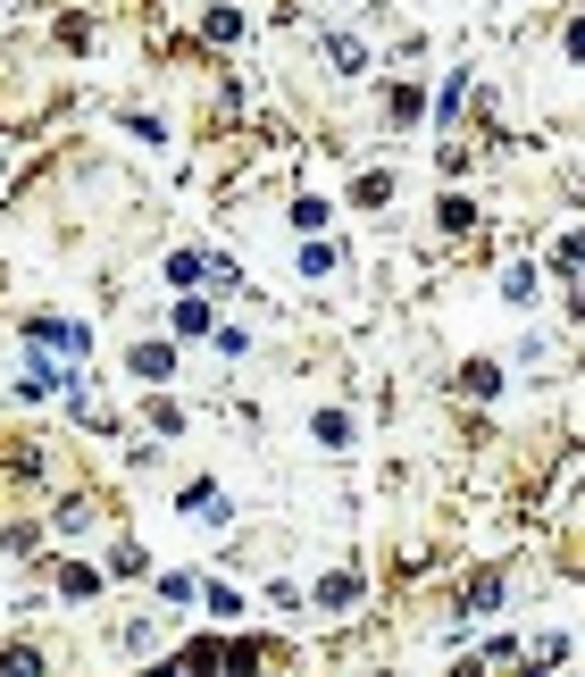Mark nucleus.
Masks as SVG:
<instances>
[{
    "instance_id": "obj_1",
    "label": "nucleus",
    "mask_w": 585,
    "mask_h": 677,
    "mask_svg": "<svg viewBox=\"0 0 585 677\" xmlns=\"http://www.w3.org/2000/svg\"><path fill=\"white\" fill-rule=\"evenodd\" d=\"M34 352H51V360H67V352H76V360H84V326H59V318H42V326H34Z\"/></svg>"
},
{
    "instance_id": "obj_2",
    "label": "nucleus",
    "mask_w": 585,
    "mask_h": 677,
    "mask_svg": "<svg viewBox=\"0 0 585 677\" xmlns=\"http://www.w3.org/2000/svg\"><path fill=\"white\" fill-rule=\"evenodd\" d=\"M0 677H42V652L34 644H0Z\"/></svg>"
},
{
    "instance_id": "obj_3",
    "label": "nucleus",
    "mask_w": 585,
    "mask_h": 677,
    "mask_svg": "<svg viewBox=\"0 0 585 677\" xmlns=\"http://www.w3.org/2000/svg\"><path fill=\"white\" fill-rule=\"evenodd\" d=\"M351 602H360V577H326L318 586V611H351Z\"/></svg>"
},
{
    "instance_id": "obj_4",
    "label": "nucleus",
    "mask_w": 585,
    "mask_h": 677,
    "mask_svg": "<svg viewBox=\"0 0 585 677\" xmlns=\"http://www.w3.org/2000/svg\"><path fill=\"white\" fill-rule=\"evenodd\" d=\"M460 393H477V402H485V393H502V368H485V360H468V368H460Z\"/></svg>"
},
{
    "instance_id": "obj_5",
    "label": "nucleus",
    "mask_w": 585,
    "mask_h": 677,
    "mask_svg": "<svg viewBox=\"0 0 585 677\" xmlns=\"http://www.w3.org/2000/svg\"><path fill=\"white\" fill-rule=\"evenodd\" d=\"M59 594H67V602H84V594H101V569H84V560H76V569H59Z\"/></svg>"
},
{
    "instance_id": "obj_6",
    "label": "nucleus",
    "mask_w": 585,
    "mask_h": 677,
    "mask_svg": "<svg viewBox=\"0 0 585 677\" xmlns=\"http://www.w3.org/2000/svg\"><path fill=\"white\" fill-rule=\"evenodd\" d=\"M168 276H176V285H201V276H218V260H201V251H176Z\"/></svg>"
},
{
    "instance_id": "obj_7",
    "label": "nucleus",
    "mask_w": 585,
    "mask_h": 677,
    "mask_svg": "<svg viewBox=\"0 0 585 677\" xmlns=\"http://www.w3.org/2000/svg\"><path fill=\"white\" fill-rule=\"evenodd\" d=\"M176 669H184V677H209V669H226V644H193Z\"/></svg>"
},
{
    "instance_id": "obj_8",
    "label": "nucleus",
    "mask_w": 585,
    "mask_h": 677,
    "mask_svg": "<svg viewBox=\"0 0 585 677\" xmlns=\"http://www.w3.org/2000/svg\"><path fill=\"white\" fill-rule=\"evenodd\" d=\"M184 510H193V519H226V494H218V485H193V494H184Z\"/></svg>"
},
{
    "instance_id": "obj_9",
    "label": "nucleus",
    "mask_w": 585,
    "mask_h": 677,
    "mask_svg": "<svg viewBox=\"0 0 585 677\" xmlns=\"http://www.w3.org/2000/svg\"><path fill=\"white\" fill-rule=\"evenodd\" d=\"M326 59H335L343 76H360V67H368V51H360V42H351V34H335V42H326Z\"/></svg>"
},
{
    "instance_id": "obj_10",
    "label": "nucleus",
    "mask_w": 585,
    "mask_h": 677,
    "mask_svg": "<svg viewBox=\"0 0 585 677\" xmlns=\"http://www.w3.org/2000/svg\"><path fill=\"white\" fill-rule=\"evenodd\" d=\"M134 377H168V343H134Z\"/></svg>"
},
{
    "instance_id": "obj_11",
    "label": "nucleus",
    "mask_w": 585,
    "mask_h": 677,
    "mask_svg": "<svg viewBox=\"0 0 585 677\" xmlns=\"http://www.w3.org/2000/svg\"><path fill=\"white\" fill-rule=\"evenodd\" d=\"M226 677H260V644H226Z\"/></svg>"
},
{
    "instance_id": "obj_12",
    "label": "nucleus",
    "mask_w": 585,
    "mask_h": 677,
    "mask_svg": "<svg viewBox=\"0 0 585 677\" xmlns=\"http://www.w3.org/2000/svg\"><path fill=\"white\" fill-rule=\"evenodd\" d=\"M318 443H351V418L343 410H318Z\"/></svg>"
},
{
    "instance_id": "obj_13",
    "label": "nucleus",
    "mask_w": 585,
    "mask_h": 677,
    "mask_svg": "<svg viewBox=\"0 0 585 677\" xmlns=\"http://www.w3.org/2000/svg\"><path fill=\"white\" fill-rule=\"evenodd\" d=\"M569 59H585V17H577V26H569Z\"/></svg>"
}]
</instances>
